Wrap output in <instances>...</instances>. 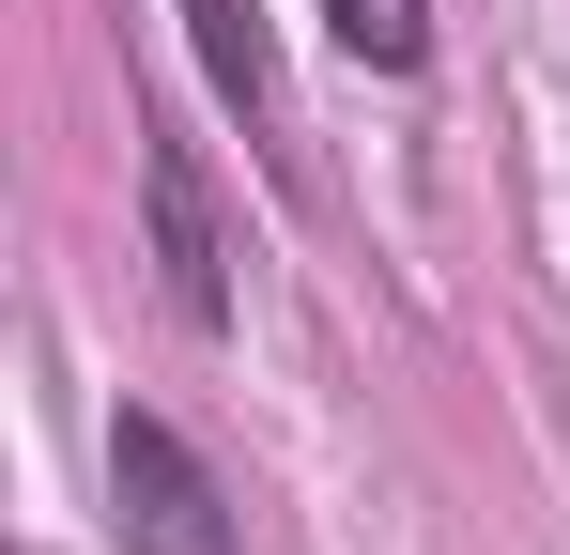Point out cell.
Wrapping results in <instances>:
<instances>
[{"label":"cell","instance_id":"6da1fadb","mask_svg":"<svg viewBox=\"0 0 570 555\" xmlns=\"http://www.w3.org/2000/svg\"><path fill=\"white\" fill-rule=\"evenodd\" d=\"M108 525L124 555H247V509H232V478L170 432V417H108Z\"/></svg>","mask_w":570,"mask_h":555},{"label":"cell","instance_id":"7a4b0ae2","mask_svg":"<svg viewBox=\"0 0 570 555\" xmlns=\"http://www.w3.org/2000/svg\"><path fill=\"white\" fill-rule=\"evenodd\" d=\"M139 232H155V293L186 309L200 340L232 324V216H216V171H200V139H139Z\"/></svg>","mask_w":570,"mask_h":555},{"label":"cell","instance_id":"3957f363","mask_svg":"<svg viewBox=\"0 0 570 555\" xmlns=\"http://www.w3.org/2000/svg\"><path fill=\"white\" fill-rule=\"evenodd\" d=\"M186 47H200V78H216V108L247 124V155L278 185H308L293 171V93H278V31H263V0H186Z\"/></svg>","mask_w":570,"mask_h":555},{"label":"cell","instance_id":"277c9868","mask_svg":"<svg viewBox=\"0 0 570 555\" xmlns=\"http://www.w3.org/2000/svg\"><path fill=\"white\" fill-rule=\"evenodd\" d=\"M324 31H340L371 78H416V62H432V0H324Z\"/></svg>","mask_w":570,"mask_h":555}]
</instances>
